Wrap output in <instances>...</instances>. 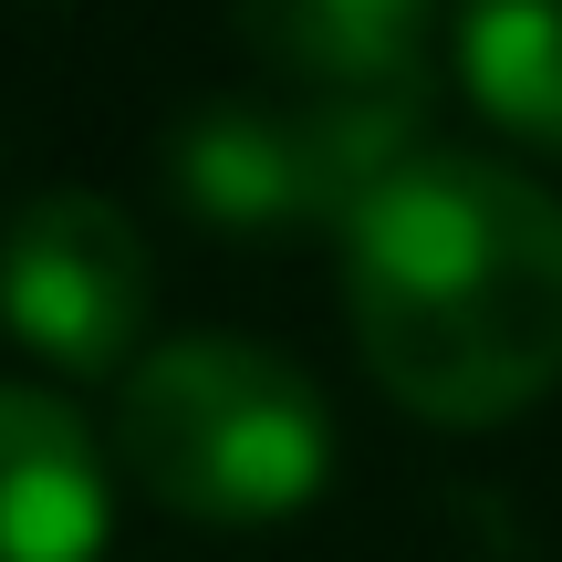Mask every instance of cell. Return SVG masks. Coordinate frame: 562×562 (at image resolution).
Masks as SVG:
<instances>
[{"label": "cell", "mask_w": 562, "mask_h": 562, "mask_svg": "<svg viewBox=\"0 0 562 562\" xmlns=\"http://www.w3.org/2000/svg\"><path fill=\"white\" fill-rule=\"evenodd\" d=\"M334 302L385 406L510 427L562 385V199L490 146H417L344 220Z\"/></svg>", "instance_id": "6da1fadb"}, {"label": "cell", "mask_w": 562, "mask_h": 562, "mask_svg": "<svg viewBox=\"0 0 562 562\" xmlns=\"http://www.w3.org/2000/svg\"><path fill=\"white\" fill-rule=\"evenodd\" d=\"M104 459L188 531H281L334 490V406L271 334H157L115 375Z\"/></svg>", "instance_id": "7a4b0ae2"}, {"label": "cell", "mask_w": 562, "mask_h": 562, "mask_svg": "<svg viewBox=\"0 0 562 562\" xmlns=\"http://www.w3.org/2000/svg\"><path fill=\"white\" fill-rule=\"evenodd\" d=\"M417 146V104H302L240 83V94H199L167 125V178L220 229H344Z\"/></svg>", "instance_id": "3957f363"}, {"label": "cell", "mask_w": 562, "mask_h": 562, "mask_svg": "<svg viewBox=\"0 0 562 562\" xmlns=\"http://www.w3.org/2000/svg\"><path fill=\"white\" fill-rule=\"evenodd\" d=\"M0 334L53 375H125L157 344V240L104 188H32L0 220Z\"/></svg>", "instance_id": "277c9868"}, {"label": "cell", "mask_w": 562, "mask_h": 562, "mask_svg": "<svg viewBox=\"0 0 562 562\" xmlns=\"http://www.w3.org/2000/svg\"><path fill=\"white\" fill-rule=\"evenodd\" d=\"M229 32L271 94L302 104H417L438 74V0H229Z\"/></svg>", "instance_id": "5b68a950"}, {"label": "cell", "mask_w": 562, "mask_h": 562, "mask_svg": "<svg viewBox=\"0 0 562 562\" xmlns=\"http://www.w3.org/2000/svg\"><path fill=\"white\" fill-rule=\"evenodd\" d=\"M115 459L94 417L42 375H0V562H104Z\"/></svg>", "instance_id": "8992f818"}, {"label": "cell", "mask_w": 562, "mask_h": 562, "mask_svg": "<svg viewBox=\"0 0 562 562\" xmlns=\"http://www.w3.org/2000/svg\"><path fill=\"white\" fill-rule=\"evenodd\" d=\"M448 74L510 146L562 157V0H459Z\"/></svg>", "instance_id": "52a82bcc"}]
</instances>
